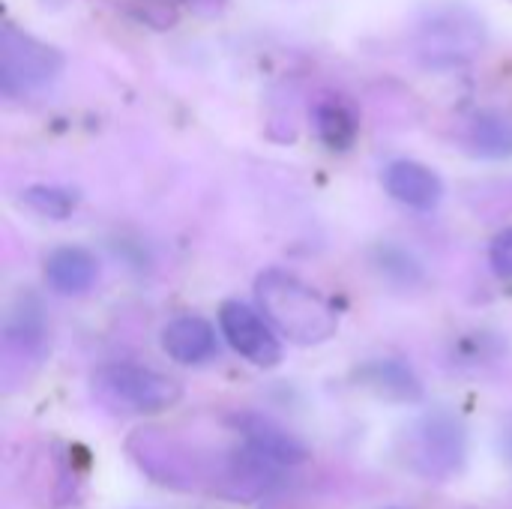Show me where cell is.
Wrapping results in <instances>:
<instances>
[{"label": "cell", "instance_id": "9c48e42d", "mask_svg": "<svg viewBox=\"0 0 512 509\" xmlns=\"http://www.w3.org/2000/svg\"><path fill=\"white\" fill-rule=\"evenodd\" d=\"M360 381L381 399L387 402H417L423 396L420 381L414 378V372L399 363V360H375L369 366H363Z\"/></svg>", "mask_w": 512, "mask_h": 509}, {"label": "cell", "instance_id": "30bf717a", "mask_svg": "<svg viewBox=\"0 0 512 509\" xmlns=\"http://www.w3.org/2000/svg\"><path fill=\"white\" fill-rule=\"evenodd\" d=\"M312 120H315L318 138H321L330 150H339V153H342V150H351L354 141H357V135H360V120H357L354 108H351L345 99H336V96L321 99V102L315 105Z\"/></svg>", "mask_w": 512, "mask_h": 509}, {"label": "cell", "instance_id": "9a60e30c", "mask_svg": "<svg viewBox=\"0 0 512 509\" xmlns=\"http://www.w3.org/2000/svg\"><path fill=\"white\" fill-rule=\"evenodd\" d=\"M489 261H492L498 276L512 279V228H504L495 234V240L489 246Z\"/></svg>", "mask_w": 512, "mask_h": 509}, {"label": "cell", "instance_id": "5b68a950", "mask_svg": "<svg viewBox=\"0 0 512 509\" xmlns=\"http://www.w3.org/2000/svg\"><path fill=\"white\" fill-rule=\"evenodd\" d=\"M384 189L393 201L411 210H435L444 198L441 177L414 159H396L384 168Z\"/></svg>", "mask_w": 512, "mask_h": 509}, {"label": "cell", "instance_id": "7c38bea8", "mask_svg": "<svg viewBox=\"0 0 512 509\" xmlns=\"http://www.w3.org/2000/svg\"><path fill=\"white\" fill-rule=\"evenodd\" d=\"M21 48H24L21 66H3V84H6V90H12L15 78L21 81L24 90L33 87V84H42L60 66V57L51 48H45V45H39V42H33L27 36H21Z\"/></svg>", "mask_w": 512, "mask_h": 509}, {"label": "cell", "instance_id": "277c9868", "mask_svg": "<svg viewBox=\"0 0 512 509\" xmlns=\"http://www.w3.org/2000/svg\"><path fill=\"white\" fill-rule=\"evenodd\" d=\"M414 465L420 474H453L465 459V429L450 414H429L414 432Z\"/></svg>", "mask_w": 512, "mask_h": 509}, {"label": "cell", "instance_id": "7a4b0ae2", "mask_svg": "<svg viewBox=\"0 0 512 509\" xmlns=\"http://www.w3.org/2000/svg\"><path fill=\"white\" fill-rule=\"evenodd\" d=\"M93 396L117 414H162L183 399V387L147 366L111 363L93 372Z\"/></svg>", "mask_w": 512, "mask_h": 509}, {"label": "cell", "instance_id": "4fadbf2b", "mask_svg": "<svg viewBox=\"0 0 512 509\" xmlns=\"http://www.w3.org/2000/svg\"><path fill=\"white\" fill-rule=\"evenodd\" d=\"M24 201L27 207H33L39 216H48V219H66L75 204H78V195L69 192V189H57V186H33L24 192Z\"/></svg>", "mask_w": 512, "mask_h": 509}, {"label": "cell", "instance_id": "6da1fadb", "mask_svg": "<svg viewBox=\"0 0 512 509\" xmlns=\"http://www.w3.org/2000/svg\"><path fill=\"white\" fill-rule=\"evenodd\" d=\"M255 294L270 324L294 345H321L339 330L333 306L294 273H261L255 282Z\"/></svg>", "mask_w": 512, "mask_h": 509}, {"label": "cell", "instance_id": "ba28073f", "mask_svg": "<svg viewBox=\"0 0 512 509\" xmlns=\"http://www.w3.org/2000/svg\"><path fill=\"white\" fill-rule=\"evenodd\" d=\"M162 348L174 363L198 366V363L210 360L219 345H216V330L210 327V321H204L198 315H180L165 324Z\"/></svg>", "mask_w": 512, "mask_h": 509}, {"label": "cell", "instance_id": "5bb4252c", "mask_svg": "<svg viewBox=\"0 0 512 509\" xmlns=\"http://www.w3.org/2000/svg\"><path fill=\"white\" fill-rule=\"evenodd\" d=\"M6 339H9V345H15L21 354H39V351H42V345H45L42 321L24 312V318H21V321H12V324H9Z\"/></svg>", "mask_w": 512, "mask_h": 509}, {"label": "cell", "instance_id": "8992f818", "mask_svg": "<svg viewBox=\"0 0 512 509\" xmlns=\"http://www.w3.org/2000/svg\"><path fill=\"white\" fill-rule=\"evenodd\" d=\"M237 429L243 435L246 450H252L255 456L267 459L270 465L291 468V465L306 462V447L297 438H291L282 426L267 420V417L243 414V417H237Z\"/></svg>", "mask_w": 512, "mask_h": 509}, {"label": "cell", "instance_id": "8fae6325", "mask_svg": "<svg viewBox=\"0 0 512 509\" xmlns=\"http://www.w3.org/2000/svg\"><path fill=\"white\" fill-rule=\"evenodd\" d=\"M468 144L486 159L512 156V117L504 111H480L468 123Z\"/></svg>", "mask_w": 512, "mask_h": 509}, {"label": "cell", "instance_id": "52a82bcc", "mask_svg": "<svg viewBox=\"0 0 512 509\" xmlns=\"http://www.w3.org/2000/svg\"><path fill=\"white\" fill-rule=\"evenodd\" d=\"M45 279L63 297L87 294L99 279V261L84 246H60L45 258Z\"/></svg>", "mask_w": 512, "mask_h": 509}, {"label": "cell", "instance_id": "3957f363", "mask_svg": "<svg viewBox=\"0 0 512 509\" xmlns=\"http://www.w3.org/2000/svg\"><path fill=\"white\" fill-rule=\"evenodd\" d=\"M219 327L228 339V345L246 357L258 369H273L282 363V342L270 330V324L246 303L228 300L219 309Z\"/></svg>", "mask_w": 512, "mask_h": 509}]
</instances>
